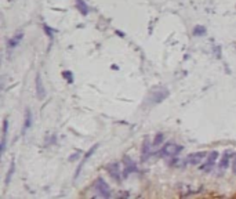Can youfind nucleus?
I'll list each match as a JSON object with an SVG mask.
<instances>
[{
    "instance_id": "obj_1",
    "label": "nucleus",
    "mask_w": 236,
    "mask_h": 199,
    "mask_svg": "<svg viewBox=\"0 0 236 199\" xmlns=\"http://www.w3.org/2000/svg\"><path fill=\"white\" fill-rule=\"evenodd\" d=\"M182 149H184L182 145L174 144V142H167V144L163 145L159 155L163 156V158H174V156H178V153L181 152Z\"/></svg>"
},
{
    "instance_id": "obj_2",
    "label": "nucleus",
    "mask_w": 236,
    "mask_h": 199,
    "mask_svg": "<svg viewBox=\"0 0 236 199\" xmlns=\"http://www.w3.org/2000/svg\"><path fill=\"white\" fill-rule=\"evenodd\" d=\"M93 188L98 192V196H102V198H110L112 196V190H110L108 183H106L102 177H98V179L94 181Z\"/></svg>"
},
{
    "instance_id": "obj_3",
    "label": "nucleus",
    "mask_w": 236,
    "mask_h": 199,
    "mask_svg": "<svg viewBox=\"0 0 236 199\" xmlns=\"http://www.w3.org/2000/svg\"><path fill=\"white\" fill-rule=\"evenodd\" d=\"M121 163H123V177L126 179V177H128V174H131V173H135L137 172V165H135V162L133 159L130 158V156H127V155H124L123 156V160H121Z\"/></svg>"
},
{
    "instance_id": "obj_4",
    "label": "nucleus",
    "mask_w": 236,
    "mask_h": 199,
    "mask_svg": "<svg viewBox=\"0 0 236 199\" xmlns=\"http://www.w3.org/2000/svg\"><path fill=\"white\" fill-rule=\"evenodd\" d=\"M105 169H106V172L109 173V176L112 177L117 184L121 183V174H120V165H119V163H117V162L109 163V165L105 166Z\"/></svg>"
},
{
    "instance_id": "obj_5",
    "label": "nucleus",
    "mask_w": 236,
    "mask_h": 199,
    "mask_svg": "<svg viewBox=\"0 0 236 199\" xmlns=\"http://www.w3.org/2000/svg\"><path fill=\"white\" fill-rule=\"evenodd\" d=\"M207 156V152H193L190 155L186 156L185 163L190 166H197L200 162H203V159Z\"/></svg>"
},
{
    "instance_id": "obj_6",
    "label": "nucleus",
    "mask_w": 236,
    "mask_h": 199,
    "mask_svg": "<svg viewBox=\"0 0 236 199\" xmlns=\"http://www.w3.org/2000/svg\"><path fill=\"white\" fill-rule=\"evenodd\" d=\"M217 158H218V152L217 151H213V152H210V155L207 156V162L204 163V165H202L199 167L202 172H204V173H209V172H211L213 170V167H214V165H216V160H217Z\"/></svg>"
},
{
    "instance_id": "obj_7",
    "label": "nucleus",
    "mask_w": 236,
    "mask_h": 199,
    "mask_svg": "<svg viewBox=\"0 0 236 199\" xmlns=\"http://www.w3.org/2000/svg\"><path fill=\"white\" fill-rule=\"evenodd\" d=\"M98 146H99V144H94V145L91 146V148L88 149V152H86V155H84V159H83L82 162H80V165L78 166V169H76V172H75V180H78V177L80 176V173H82V169H83V166L86 165V162H87V160H88L90 158H91V155H93V153H94V152L97 151V148H98Z\"/></svg>"
},
{
    "instance_id": "obj_8",
    "label": "nucleus",
    "mask_w": 236,
    "mask_h": 199,
    "mask_svg": "<svg viewBox=\"0 0 236 199\" xmlns=\"http://www.w3.org/2000/svg\"><path fill=\"white\" fill-rule=\"evenodd\" d=\"M235 156V153L232 152V149H227L224 153H223V156H221V160H220V163H218V167H220V170H225V169H228L229 167V162H231V159Z\"/></svg>"
},
{
    "instance_id": "obj_9",
    "label": "nucleus",
    "mask_w": 236,
    "mask_h": 199,
    "mask_svg": "<svg viewBox=\"0 0 236 199\" xmlns=\"http://www.w3.org/2000/svg\"><path fill=\"white\" fill-rule=\"evenodd\" d=\"M35 83H36V94L39 100H44L46 97V89L43 86V82H41V75L40 72L36 73V79H35Z\"/></svg>"
},
{
    "instance_id": "obj_10",
    "label": "nucleus",
    "mask_w": 236,
    "mask_h": 199,
    "mask_svg": "<svg viewBox=\"0 0 236 199\" xmlns=\"http://www.w3.org/2000/svg\"><path fill=\"white\" fill-rule=\"evenodd\" d=\"M33 124V116H32V112H30L29 108L25 109V119H24V127H22V134L26 133V130H29Z\"/></svg>"
},
{
    "instance_id": "obj_11",
    "label": "nucleus",
    "mask_w": 236,
    "mask_h": 199,
    "mask_svg": "<svg viewBox=\"0 0 236 199\" xmlns=\"http://www.w3.org/2000/svg\"><path fill=\"white\" fill-rule=\"evenodd\" d=\"M24 39V32H17L15 35H13L11 39L8 40V43H7V46L8 48H15L17 46H19V43L22 41Z\"/></svg>"
},
{
    "instance_id": "obj_12",
    "label": "nucleus",
    "mask_w": 236,
    "mask_h": 199,
    "mask_svg": "<svg viewBox=\"0 0 236 199\" xmlns=\"http://www.w3.org/2000/svg\"><path fill=\"white\" fill-rule=\"evenodd\" d=\"M151 146L149 145V141L148 140H145L144 142H142V149H141V160L142 162H147L149 159V156H151Z\"/></svg>"
},
{
    "instance_id": "obj_13",
    "label": "nucleus",
    "mask_w": 236,
    "mask_h": 199,
    "mask_svg": "<svg viewBox=\"0 0 236 199\" xmlns=\"http://www.w3.org/2000/svg\"><path fill=\"white\" fill-rule=\"evenodd\" d=\"M76 7H78L79 13H80L82 15H87L88 11H90L88 6L86 4V2H84V0H76Z\"/></svg>"
},
{
    "instance_id": "obj_14",
    "label": "nucleus",
    "mask_w": 236,
    "mask_h": 199,
    "mask_svg": "<svg viewBox=\"0 0 236 199\" xmlns=\"http://www.w3.org/2000/svg\"><path fill=\"white\" fill-rule=\"evenodd\" d=\"M14 172H15V162H11V165H10V169H8V172H7V174H6V185H8L10 184V181H11V177H13V174H14Z\"/></svg>"
},
{
    "instance_id": "obj_15",
    "label": "nucleus",
    "mask_w": 236,
    "mask_h": 199,
    "mask_svg": "<svg viewBox=\"0 0 236 199\" xmlns=\"http://www.w3.org/2000/svg\"><path fill=\"white\" fill-rule=\"evenodd\" d=\"M163 141H164V134L163 133H158V134H155V138H153V142H152V146H159L163 144Z\"/></svg>"
},
{
    "instance_id": "obj_16",
    "label": "nucleus",
    "mask_w": 236,
    "mask_h": 199,
    "mask_svg": "<svg viewBox=\"0 0 236 199\" xmlns=\"http://www.w3.org/2000/svg\"><path fill=\"white\" fill-rule=\"evenodd\" d=\"M192 33L195 35V36H203V35L207 33V29H206V26H203V25H196L193 28Z\"/></svg>"
},
{
    "instance_id": "obj_17",
    "label": "nucleus",
    "mask_w": 236,
    "mask_h": 199,
    "mask_svg": "<svg viewBox=\"0 0 236 199\" xmlns=\"http://www.w3.org/2000/svg\"><path fill=\"white\" fill-rule=\"evenodd\" d=\"M43 29H44V32H46V35L48 36V39L50 40H53V37H54V33L57 32L55 29H53V28H50L47 25V24H43Z\"/></svg>"
},
{
    "instance_id": "obj_18",
    "label": "nucleus",
    "mask_w": 236,
    "mask_h": 199,
    "mask_svg": "<svg viewBox=\"0 0 236 199\" xmlns=\"http://www.w3.org/2000/svg\"><path fill=\"white\" fill-rule=\"evenodd\" d=\"M62 76L68 80V83H73V73L71 71H64L62 72Z\"/></svg>"
},
{
    "instance_id": "obj_19",
    "label": "nucleus",
    "mask_w": 236,
    "mask_h": 199,
    "mask_svg": "<svg viewBox=\"0 0 236 199\" xmlns=\"http://www.w3.org/2000/svg\"><path fill=\"white\" fill-rule=\"evenodd\" d=\"M214 54H216V58H221V55H223L221 46H214Z\"/></svg>"
},
{
    "instance_id": "obj_20",
    "label": "nucleus",
    "mask_w": 236,
    "mask_h": 199,
    "mask_svg": "<svg viewBox=\"0 0 236 199\" xmlns=\"http://www.w3.org/2000/svg\"><path fill=\"white\" fill-rule=\"evenodd\" d=\"M232 170H233V173L236 174V153L233 156V165H232Z\"/></svg>"
},
{
    "instance_id": "obj_21",
    "label": "nucleus",
    "mask_w": 236,
    "mask_h": 199,
    "mask_svg": "<svg viewBox=\"0 0 236 199\" xmlns=\"http://www.w3.org/2000/svg\"><path fill=\"white\" fill-rule=\"evenodd\" d=\"M128 196V192H119L117 194V198H127Z\"/></svg>"
},
{
    "instance_id": "obj_22",
    "label": "nucleus",
    "mask_w": 236,
    "mask_h": 199,
    "mask_svg": "<svg viewBox=\"0 0 236 199\" xmlns=\"http://www.w3.org/2000/svg\"><path fill=\"white\" fill-rule=\"evenodd\" d=\"M79 155H80V152H78V153H75V155H72V158H71V159H69V160H71V162H72V160H75L76 158H79Z\"/></svg>"
},
{
    "instance_id": "obj_23",
    "label": "nucleus",
    "mask_w": 236,
    "mask_h": 199,
    "mask_svg": "<svg viewBox=\"0 0 236 199\" xmlns=\"http://www.w3.org/2000/svg\"><path fill=\"white\" fill-rule=\"evenodd\" d=\"M116 33H117V36H120V37H124L126 35H124L123 32H120V30H116Z\"/></svg>"
}]
</instances>
